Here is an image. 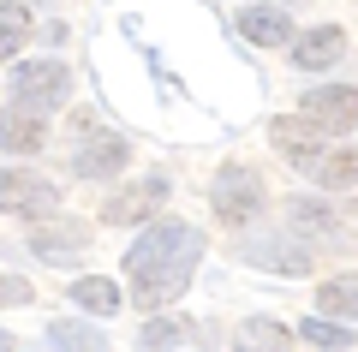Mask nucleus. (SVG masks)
Wrapping results in <instances>:
<instances>
[{"label": "nucleus", "mask_w": 358, "mask_h": 352, "mask_svg": "<svg viewBox=\"0 0 358 352\" xmlns=\"http://www.w3.org/2000/svg\"><path fill=\"white\" fill-rule=\"evenodd\" d=\"M197 257H203V233H192L185 221H155L138 233V245L126 251V275L143 311H162L185 293Z\"/></svg>", "instance_id": "nucleus-1"}, {"label": "nucleus", "mask_w": 358, "mask_h": 352, "mask_svg": "<svg viewBox=\"0 0 358 352\" xmlns=\"http://www.w3.org/2000/svg\"><path fill=\"white\" fill-rule=\"evenodd\" d=\"M0 209L13 215H54L60 209V185L48 174H30V167H6L0 174Z\"/></svg>", "instance_id": "nucleus-2"}, {"label": "nucleus", "mask_w": 358, "mask_h": 352, "mask_svg": "<svg viewBox=\"0 0 358 352\" xmlns=\"http://www.w3.org/2000/svg\"><path fill=\"white\" fill-rule=\"evenodd\" d=\"M257 209H263V179L251 167H221L215 174V215L227 227H245V221H257Z\"/></svg>", "instance_id": "nucleus-3"}, {"label": "nucleus", "mask_w": 358, "mask_h": 352, "mask_svg": "<svg viewBox=\"0 0 358 352\" xmlns=\"http://www.w3.org/2000/svg\"><path fill=\"white\" fill-rule=\"evenodd\" d=\"M66 90H72V72H66L60 60H24L13 66V101L18 108H48V101H60Z\"/></svg>", "instance_id": "nucleus-4"}, {"label": "nucleus", "mask_w": 358, "mask_h": 352, "mask_svg": "<svg viewBox=\"0 0 358 352\" xmlns=\"http://www.w3.org/2000/svg\"><path fill=\"white\" fill-rule=\"evenodd\" d=\"M352 108H358V96H352V84H334V90H310L305 101H299V113H305L317 132H352Z\"/></svg>", "instance_id": "nucleus-5"}, {"label": "nucleus", "mask_w": 358, "mask_h": 352, "mask_svg": "<svg viewBox=\"0 0 358 352\" xmlns=\"http://www.w3.org/2000/svg\"><path fill=\"white\" fill-rule=\"evenodd\" d=\"M268 138H275V150H281L293 167H317V162H322V132L310 126L305 113H287V120H275V132H268Z\"/></svg>", "instance_id": "nucleus-6"}, {"label": "nucleus", "mask_w": 358, "mask_h": 352, "mask_svg": "<svg viewBox=\"0 0 358 352\" xmlns=\"http://www.w3.org/2000/svg\"><path fill=\"white\" fill-rule=\"evenodd\" d=\"M167 191H162V179H150V185H126V191H114V197L102 203V221L108 227H131V221H150L155 215V203H162Z\"/></svg>", "instance_id": "nucleus-7"}, {"label": "nucleus", "mask_w": 358, "mask_h": 352, "mask_svg": "<svg viewBox=\"0 0 358 352\" xmlns=\"http://www.w3.org/2000/svg\"><path fill=\"white\" fill-rule=\"evenodd\" d=\"M120 167H126V143L120 138H84L78 143V155H72V174L78 179H108V174H120Z\"/></svg>", "instance_id": "nucleus-8"}, {"label": "nucleus", "mask_w": 358, "mask_h": 352, "mask_svg": "<svg viewBox=\"0 0 358 352\" xmlns=\"http://www.w3.org/2000/svg\"><path fill=\"white\" fill-rule=\"evenodd\" d=\"M42 143H48V120L30 108H13V113H0V150H13V155H36Z\"/></svg>", "instance_id": "nucleus-9"}, {"label": "nucleus", "mask_w": 358, "mask_h": 352, "mask_svg": "<svg viewBox=\"0 0 358 352\" xmlns=\"http://www.w3.org/2000/svg\"><path fill=\"white\" fill-rule=\"evenodd\" d=\"M36 257H48V263H72L78 251L90 245V227L84 221H48V227H36Z\"/></svg>", "instance_id": "nucleus-10"}, {"label": "nucleus", "mask_w": 358, "mask_h": 352, "mask_svg": "<svg viewBox=\"0 0 358 352\" xmlns=\"http://www.w3.org/2000/svg\"><path fill=\"white\" fill-rule=\"evenodd\" d=\"M341 54H346V30L341 24H322V30H310V36L293 42V66H305V72H322V66H334Z\"/></svg>", "instance_id": "nucleus-11"}, {"label": "nucleus", "mask_w": 358, "mask_h": 352, "mask_svg": "<svg viewBox=\"0 0 358 352\" xmlns=\"http://www.w3.org/2000/svg\"><path fill=\"white\" fill-rule=\"evenodd\" d=\"M239 36L257 42V48H281V42L293 36V18H287L281 6H245L239 13Z\"/></svg>", "instance_id": "nucleus-12"}, {"label": "nucleus", "mask_w": 358, "mask_h": 352, "mask_svg": "<svg viewBox=\"0 0 358 352\" xmlns=\"http://www.w3.org/2000/svg\"><path fill=\"white\" fill-rule=\"evenodd\" d=\"M287 221L305 227V233H329V239H334V233H352V215H334L329 203H310V197L287 203Z\"/></svg>", "instance_id": "nucleus-13"}, {"label": "nucleus", "mask_w": 358, "mask_h": 352, "mask_svg": "<svg viewBox=\"0 0 358 352\" xmlns=\"http://www.w3.org/2000/svg\"><path fill=\"white\" fill-rule=\"evenodd\" d=\"M239 346L245 352H287V346H293V328L268 323V316H251V323L239 328Z\"/></svg>", "instance_id": "nucleus-14"}, {"label": "nucleus", "mask_w": 358, "mask_h": 352, "mask_svg": "<svg viewBox=\"0 0 358 352\" xmlns=\"http://www.w3.org/2000/svg\"><path fill=\"white\" fill-rule=\"evenodd\" d=\"M72 299L84 304L90 316H114V311H120V287H114L108 275H84V281L72 287Z\"/></svg>", "instance_id": "nucleus-15"}, {"label": "nucleus", "mask_w": 358, "mask_h": 352, "mask_svg": "<svg viewBox=\"0 0 358 352\" xmlns=\"http://www.w3.org/2000/svg\"><path fill=\"white\" fill-rule=\"evenodd\" d=\"M24 36H30V6L24 0H6L0 6V60H13L24 48Z\"/></svg>", "instance_id": "nucleus-16"}, {"label": "nucleus", "mask_w": 358, "mask_h": 352, "mask_svg": "<svg viewBox=\"0 0 358 352\" xmlns=\"http://www.w3.org/2000/svg\"><path fill=\"white\" fill-rule=\"evenodd\" d=\"M48 346H60V352H108V340L96 335V328H84V323H48Z\"/></svg>", "instance_id": "nucleus-17"}, {"label": "nucleus", "mask_w": 358, "mask_h": 352, "mask_svg": "<svg viewBox=\"0 0 358 352\" xmlns=\"http://www.w3.org/2000/svg\"><path fill=\"white\" fill-rule=\"evenodd\" d=\"M317 174H322V185H329V191H352V179H358L352 150H334V162H317Z\"/></svg>", "instance_id": "nucleus-18"}, {"label": "nucleus", "mask_w": 358, "mask_h": 352, "mask_svg": "<svg viewBox=\"0 0 358 352\" xmlns=\"http://www.w3.org/2000/svg\"><path fill=\"white\" fill-rule=\"evenodd\" d=\"M317 304H322V311H329V316H341V323H346V316H352V275L329 281V287L317 293Z\"/></svg>", "instance_id": "nucleus-19"}, {"label": "nucleus", "mask_w": 358, "mask_h": 352, "mask_svg": "<svg viewBox=\"0 0 358 352\" xmlns=\"http://www.w3.org/2000/svg\"><path fill=\"white\" fill-rule=\"evenodd\" d=\"M179 340H192V328L173 323V316H155V323H143V346H179Z\"/></svg>", "instance_id": "nucleus-20"}, {"label": "nucleus", "mask_w": 358, "mask_h": 352, "mask_svg": "<svg viewBox=\"0 0 358 352\" xmlns=\"http://www.w3.org/2000/svg\"><path fill=\"white\" fill-rule=\"evenodd\" d=\"M305 340H310V346H352V328H346V323H329V316H322V323H305Z\"/></svg>", "instance_id": "nucleus-21"}, {"label": "nucleus", "mask_w": 358, "mask_h": 352, "mask_svg": "<svg viewBox=\"0 0 358 352\" xmlns=\"http://www.w3.org/2000/svg\"><path fill=\"white\" fill-rule=\"evenodd\" d=\"M36 293H30V281H18V275H0V304H30Z\"/></svg>", "instance_id": "nucleus-22"}, {"label": "nucleus", "mask_w": 358, "mask_h": 352, "mask_svg": "<svg viewBox=\"0 0 358 352\" xmlns=\"http://www.w3.org/2000/svg\"><path fill=\"white\" fill-rule=\"evenodd\" d=\"M0 352H13V335H0Z\"/></svg>", "instance_id": "nucleus-23"}, {"label": "nucleus", "mask_w": 358, "mask_h": 352, "mask_svg": "<svg viewBox=\"0 0 358 352\" xmlns=\"http://www.w3.org/2000/svg\"><path fill=\"white\" fill-rule=\"evenodd\" d=\"M239 352H245V346H239Z\"/></svg>", "instance_id": "nucleus-24"}]
</instances>
